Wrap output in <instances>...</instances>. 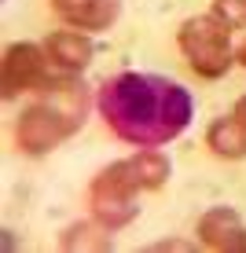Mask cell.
<instances>
[{"label": "cell", "mask_w": 246, "mask_h": 253, "mask_svg": "<svg viewBox=\"0 0 246 253\" xmlns=\"http://www.w3.org/2000/svg\"><path fill=\"white\" fill-rule=\"evenodd\" d=\"M48 51L30 44V41H19V44H7L4 51V66H0V95L4 99H15V95L30 92V88H45L51 81L48 74Z\"/></svg>", "instance_id": "5"}, {"label": "cell", "mask_w": 246, "mask_h": 253, "mask_svg": "<svg viewBox=\"0 0 246 253\" xmlns=\"http://www.w3.org/2000/svg\"><path fill=\"white\" fill-rule=\"evenodd\" d=\"M235 59H239V63L246 66V41H243V44H239V51H235Z\"/></svg>", "instance_id": "15"}, {"label": "cell", "mask_w": 246, "mask_h": 253, "mask_svg": "<svg viewBox=\"0 0 246 253\" xmlns=\"http://www.w3.org/2000/svg\"><path fill=\"white\" fill-rule=\"evenodd\" d=\"M85 114H89V92H85V84L70 81V77H51L45 84V95L33 107L22 110L19 125H15V143L26 154H33V158L48 154L85 125Z\"/></svg>", "instance_id": "2"}, {"label": "cell", "mask_w": 246, "mask_h": 253, "mask_svg": "<svg viewBox=\"0 0 246 253\" xmlns=\"http://www.w3.org/2000/svg\"><path fill=\"white\" fill-rule=\"evenodd\" d=\"M45 51H48V59L55 63L59 70H85L92 63V41L85 37V33H77V30H59V33H51V37L45 41Z\"/></svg>", "instance_id": "8"}, {"label": "cell", "mask_w": 246, "mask_h": 253, "mask_svg": "<svg viewBox=\"0 0 246 253\" xmlns=\"http://www.w3.org/2000/svg\"><path fill=\"white\" fill-rule=\"evenodd\" d=\"M206 143L221 158H246V125H239L235 118H221L209 125Z\"/></svg>", "instance_id": "10"}, {"label": "cell", "mask_w": 246, "mask_h": 253, "mask_svg": "<svg viewBox=\"0 0 246 253\" xmlns=\"http://www.w3.org/2000/svg\"><path fill=\"white\" fill-rule=\"evenodd\" d=\"M228 26L217 19V15H195L180 26L177 41L180 51L188 55L191 70L198 77H221L232 66V44H228Z\"/></svg>", "instance_id": "3"}, {"label": "cell", "mask_w": 246, "mask_h": 253, "mask_svg": "<svg viewBox=\"0 0 246 253\" xmlns=\"http://www.w3.org/2000/svg\"><path fill=\"white\" fill-rule=\"evenodd\" d=\"M213 15L228 30H246V0H213Z\"/></svg>", "instance_id": "12"}, {"label": "cell", "mask_w": 246, "mask_h": 253, "mask_svg": "<svg viewBox=\"0 0 246 253\" xmlns=\"http://www.w3.org/2000/svg\"><path fill=\"white\" fill-rule=\"evenodd\" d=\"M198 239H202V246L221 250V253H246V228H243L239 213L228 209V206H217L202 216Z\"/></svg>", "instance_id": "6"}, {"label": "cell", "mask_w": 246, "mask_h": 253, "mask_svg": "<svg viewBox=\"0 0 246 253\" xmlns=\"http://www.w3.org/2000/svg\"><path fill=\"white\" fill-rule=\"evenodd\" d=\"M173 250L191 253V242H177V239H169V242H154V246H151V253H173Z\"/></svg>", "instance_id": "13"}, {"label": "cell", "mask_w": 246, "mask_h": 253, "mask_svg": "<svg viewBox=\"0 0 246 253\" xmlns=\"http://www.w3.org/2000/svg\"><path fill=\"white\" fill-rule=\"evenodd\" d=\"M51 7L74 30H110L121 15V0H51Z\"/></svg>", "instance_id": "7"}, {"label": "cell", "mask_w": 246, "mask_h": 253, "mask_svg": "<svg viewBox=\"0 0 246 253\" xmlns=\"http://www.w3.org/2000/svg\"><path fill=\"white\" fill-rule=\"evenodd\" d=\"M133 195H136V187L129 184L121 162L107 165V169L96 176V184H92V213H96V220H99L103 228H110V231L133 224L136 220Z\"/></svg>", "instance_id": "4"}, {"label": "cell", "mask_w": 246, "mask_h": 253, "mask_svg": "<svg viewBox=\"0 0 246 253\" xmlns=\"http://www.w3.org/2000/svg\"><path fill=\"white\" fill-rule=\"evenodd\" d=\"M96 103L114 136L133 147L169 143L191 125V114H195V99L184 84L162 74H140V70L107 77Z\"/></svg>", "instance_id": "1"}, {"label": "cell", "mask_w": 246, "mask_h": 253, "mask_svg": "<svg viewBox=\"0 0 246 253\" xmlns=\"http://www.w3.org/2000/svg\"><path fill=\"white\" fill-rule=\"evenodd\" d=\"M110 228H103L99 220H81L74 224V228L63 231V239H59V246L63 250H89V253H107L110 250Z\"/></svg>", "instance_id": "11"}, {"label": "cell", "mask_w": 246, "mask_h": 253, "mask_svg": "<svg viewBox=\"0 0 246 253\" xmlns=\"http://www.w3.org/2000/svg\"><path fill=\"white\" fill-rule=\"evenodd\" d=\"M121 169H125L129 184L136 191H158L169 180V158H165L162 151H154V147H144L140 154L121 162Z\"/></svg>", "instance_id": "9"}, {"label": "cell", "mask_w": 246, "mask_h": 253, "mask_svg": "<svg viewBox=\"0 0 246 253\" xmlns=\"http://www.w3.org/2000/svg\"><path fill=\"white\" fill-rule=\"evenodd\" d=\"M232 118H235V121H239V125H246V95H243V99H239V103H235V110H232Z\"/></svg>", "instance_id": "14"}]
</instances>
